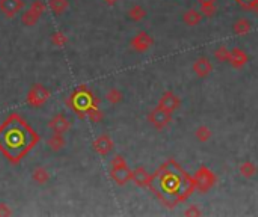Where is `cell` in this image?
<instances>
[{"label":"cell","mask_w":258,"mask_h":217,"mask_svg":"<svg viewBox=\"0 0 258 217\" xmlns=\"http://www.w3.org/2000/svg\"><path fill=\"white\" fill-rule=\"evenodd\" d=\"M148 187L166 207L172 208L194 193L195 180L174 159H169L151 175Z\"/></svg>","instance_id":"cell-1"},{"label":"cell","mask_w":258,"mask_h":217,"mask_svg":"<svg viewBox=\"0 0 258 217\" xmlns=\"http://www.w3.org/2000/svg\"><path fill=\"white\" fill-rule=\"evenodd\" d=\"M40 140L38 131L18 113H11L0 124V153L12 165H20Z\"/></svg>","instance_id":"cell-2"},{"label":"cell","mask_w":258,"mask_h":217,"mask_svg":"<svg viewBox=\"0 0 258 217\" xmlns=\"http://www.w3.org/2000/svg\"><path fill=\"white\" fill-rule=\"evenodd\" d=\"M98 98L94 95V92L90 89V86L86 85H80L77 86L70 98L66 100V106L80 118V119H84L86 118V109H88L91 104H98Z\"/></svg>","instance_id":"cell-3"},{"label":"cell","mask_w":258,"mask_h":217,"mask_svg":"<svg viewBox=\"0 0 258 217\" xmlns=\"http://www.w3.org/2000/svg\"><path fill=\"white\" fill-rule=\"evenodd\" d=\"M110 178L118 186H126L132 181V169L122 156H115L110 162Z\"/></svg>","instance_id":"cell-4"},{"label":"cell","mask_w":258,"mask_h":217,"mask_svg":"<svg viewBox=\"0 0 258 217\" xmlns=\"http://www.w3.org/2000/svg\"><path fill=\"white\" fill-rule=\"evenodd\" d=\"M52 97V92L42 85V83H35L30 86L26 95V103L32 107H42Z\"/></svg>","instance_id":"cell-5"},{"label":"cell","mask_w":258,"mask_h":217,"mask_svg":"<svg viewBox=\"0 0 258 217\" xmlns=\"http://www.w3.org/2000/svg\"><path fill=\"white\" fill-rule=\"evenodd\" d=\"M194 180H195V189H198L200 192H208L218 181L216 174L210 171L207 166H201L196 171Z\"/></svg>","instance_id":"cell-6"},{"label":"cell","mask_w":258,"mask_h":217,"mask_svg":"<svg viewBox=\"0 0 258 217\" xmlns=\"http://www.w3.org/2000/svg\"><path fill=\"white\" fill-rule=\"evenodd\" d=\"M148 121L151 122V125L156 128V130H163V128H166L169 124H170V121H172V113L170 112H166V110H163L162 107H156V109H152L150 113H148Z\"/></svg>","instance_id":"cell-7"},{"label":"cell","mask_w":258,"mask_h":217,"mask_svg":"<svg viewBox=\"0 0 258 217\" xmlns=\"http://www.w3.org/2000/svg\"><path fill=\"white\" fill-rule=\"evenodd\" d=\"M92 145H94V151H96L97 154H100L102 157H108V156L114 151V148H115V143H114L112 137H110L109 134H106V133L100 134V136L94 140Z\"/></svg>","instance_id":"cell-8"},{"label":"cell","mask_w":258,"mask_h":217,"mask_svg":"<svg viewBox=\"0 0 258 217\" xmlns=\"http://www.w3.org/2000/svg\"><path fill=\"white\" fill-rule=\"evenodd\" d=\"M158 107H162L166 112L174 113L176 110H178L182 107V98L172 91H166L158 101Z\"/></svg>","instance_id":"cell-9"},{"label":"cell","mask_w":258,"mask_h":217,"mask_svg":"<svg viewBox=\"0 0 258 217\" xmlns=\"http://www.w3.org/2000/svg\"><path fill=\"white\" fill-rule=\"evenodd\" d=\"M132 48L138 53H145L148 51L152 45H154V39L151 38V35L148 32H139L130 42Z\"/></svg>","instance_id":"cell-10"},{"label":"cell","mask_w":258,"mask_h":217,"mask_svg":"<svg viewBox=\"0 0 258 217\" xmlns=\"http://www.w3.org/2000/svg\"><path fill=\"white\" fill-rule=\"evenodd\" d=\"M23 9H24L23 0H0V11H2L8 18L16 17Z\"/></svg>","instance_id":"cell-11"},{"label":"cell","mask_w":258,"mask_h":217,"mask_svg":"<svg viewBox=\"0 0 258 217\" xmlns=\"http://www.w3.org/2000/svg\"><path fill=\"white\" fill-rule=\"evenodd\" d=\"M48 128H50L53 133L65 134V133L71 128V121L66 118V115H64V113H56V115L48 121Z\"/></svg>","instance_id":"cell-12"},{"label":"cell","mask_w":258,"mask_h":217,"mask_svg":"<svg viewBox=\"0 0 258 217\" xmlns=\"http://www.w3.org/2000/svg\"><path fill=\"white\" fill-rule=\"evenodd\" d=\"M212 71H213V63L207 57H198L194 62V72L198 77L204 79L208 74H212Z\"/></svg>","instance_id":"cell-13"},{"label":"cell","mask_w":258,"mask_h":217,"mask_svg":"<svg viewBox=\"0 0 258 217\" xmlns=\"http://www.w3.org/2000/svg\"><path fill=\"white\" fill-rule=\"evenodd\" d=\"M132 181L139 187H148L151 181V174H148L145 168L138 166L134 171H132Z\"/></svg>","instance_id":"cell-14"},{"label":"cell","mask_w":258,"mask_h":217,"mask_svg":"<svg viewBox=\"0 0 258 217\" xmlns=\"http://www.w3.org/2000/svg\"><path fill=\"white\" fill-rule=\"evenodd\" d=\"M248 54L243 51V50H240V48H232L231 51H230V63H231V66L232 68H236V69H240V68H243L246 63H248Z\"/></svg>","instance_id":"cell-15"},{"label":"cell","mask_w":258,"mask_h":217,"mask_svg":"<svg viewBox=\"0 0 258 217\" xmlns=\"http://www.w3.org/2000/svg\"><path fill=\"white\" fill-rule=\"evenodd\" d=\"M183 21H184L188 26L195 27L196 24H200V23L202 21V14H201V11L189 9V11H186V12H184V15H183Z\"/></svg>","instance_id":"cell-16"},{"label":"cell","mask_w":258,"mask_h":217,"mask_svg":"<svg viewBox=\"0 0 258 217\" xmlns=\"http://www.w3.org/2000/svg\"><path fill=\"white\" fill-rule=\"evenodd\" d=\"M65 145H66V140H65L64 134H60V133H53V136L48 139V147L53 153L60 151Z\"/></svg>","instance_id":"cell-17"},{"label":"cell","mask_w":258,"mask_h":217,"mask_svg":"<svg viewBox=\"0 0 258 217\" xmlns=\"http://www.w3.org/2000/svg\"><path fill=\"white\" fill-rule=\"evenodd\" d=\"M70 6V2L68 0H48V8L52 9V12L54 15H62L66 12Z\"/></svg>","instance_id":"cell-18"},{"label":"cell","mask_w":258,"mask_h":217,"mask_svg":"<svg viewBox=\"0 0 258 217\" xmlns=\"http://www.w3.org/2000/svg\"><path fill=\"white\" fill-rule=\"evenodd\" d=\"M86 118L91 119V121L96 122V124H98V122H103L104 113H103V110L98 107V104H91L88 109H86Z\"/></svg>","instance_id":"cell-19"},{"label":"cell","mask_w":258,"mask_h":217,"mask_svg":"<svg viewBox=\"0 0 258 217\" xmlns=\"http://www.w3.org/2000/svg\"><path fill=\"white\" fill-rule=\"evenodd\" d=\"M32 180H34L36 184L44 186V184H47V183H48V180H50V174H48V171H47L46 168L38 166V168H35V169H34V172H32Z\"/></svg>","instance_id":"cell-20"},{"label":"cell","mask_w":258,"mask_h":217,"mask_svg":"<svg viewBox=\"0 0 258 217\" xmlns=\"http://www.w3.org/2000/svg\"><path fill=\"white\" fill-rule=\"evenodd\" d=\"M238 171H240V175H242V177H244V178H252V177L256 175L258 168H256V165H255L254 162L248 160V162H243V163L240 165Z\"/></svg>","instance_id":"cell-21"},{"label":"cell","mask_w":258,"mask_h":217,"mask_svg":"<svg viewBox=\"0 0 258 217\" xmlns=\"http://www.w3.org/2000/svg\"><path fill=\"white\" fill-rule=\"evenodd\" d=\"M232 30L236 35H246L250 32V21L246 20V18H240L234 23L232 26Z\"/></svg>","instance_id":"cell-22"},{"label":"cell","mask_w":258,"mask_h":217,"mask_svg":"<svg viewBox=\"0 0 258 217\" xmlns=\"http://www.w3.org/2000/svg\"><path fill=\"white\" fill-rule=\"evenodd\" d=\"M145 17H146V11H145V8H142L140 5H134V6L130 8V11H128V18H130L132 21L139 23V21H142Z\"/></svg>","instance_id":"cell-23"},{"label":"cell","mask_w":258,"mask_h":217,"mask_svg":"<svg viewBox=\"0 0 258 217\" xmlns=\"http://www.w3.org/2000/svg\"><path fill=\"white\" fill-rule=\"evenodd\" d=\"M106 100H108V103H110V104L116 106V104L122 103V100H124V94H122V91H120L118 88H112V89H109V91H108V94H106Z\"/></svg>","instance_id":"cell-24"},{"label":"cell","mask_w":258,"mask_h":217,"mask_svg":"<svg viewBox=\"0 0 258 217\" xmlns=\"http://www.w3.org/2000/svg\"><path fill=\"white\" fill-rule=\"evenodd\" d=\"M40 15L38 14H35L34 11H26V12H23L22 14V23L24 24V26H28V27H32V26H35L38 21H40Z\"/></svg>","instance_id":"cell-25"},{"label":"cell","mask_w":258,"mask_h":217,"mask_svg":"<svg viewBox=\"0 0 258 217\" xmlns=\"http://www.w3.org/2000/svg\"><path fill=\"white\" fill-rule=\"evenodd\" d=\"M50 41H52V44H53L54 47H58V48H62V47H65V45L68 44V38H66V35H65L64 32H54V33L52 35Z\"/></svg>","instance_id":"cell-26"},{"label":"cell","mask_w":258,"mask_h":217,"mask_svg":"<svg viewBox=\"0 0 258 217\" xmlns=\"http://www.w3.org/2000/svg\"><path fill=\"white\" fill-rule=\"evenodd\" d=\"M196 139L200 140V142H208L210 139H212V136H213V133H212V130L207 127V125H200L198 128H196Z\"/></svg>","instance_id":"cell-27"},{"label":"cell","mask_w":258,"mask_h":217,"mask_svg":"<svg viewBox=\"0 0 258 217\" xmlns=\"http://www.w3.org/2000/svg\"><path fill=\"white\" fill-rule=\"evenodd\" d=\"M236 2L246 11H254L258 14V0H236Z\"/></svg>","instance_id":"cell-28"},{"label":"cell","mask_w":258,"mask_h":217,"mask_svg":"<svg viewBox=\"0 0 258 217\" xmlns=\"http://www.w3.org/2000/svg\"><path fill=\"white\" fill-rule=\"evenodd\" d=\"M29 9L34 11L35 14H38L40 17H42V15L46 14V11H47V5L42 2V0H34Z\"/></svg>","instance_id":"cell-29"},{"label":"cell","mask_w":258,"mask_h":217,"mask_svg":"<svg viewBox=\"0 0 258 217\" xmlns=\"http://www.w3.org/2000/svg\"><path fill=\"white\" fill-rule=\"evenodd\" d=\"M230 51L226 47H219L218 50H214V57L219 60V62H228L230 60Z\"/></svg>","instance_id":"cell-30"},{"label":"cell","mask_w":258,"mask_h":217,"mask_svg":"<svg viewBox=\"0 0 258 217\" xmlns=\"http://www.w3.org/2000/svg\"><path fill=\"white\" fill-rule=\"evenodd\" d=\"M200 11L202 17H213L216 14V5H201Z\"/></svg>","instance_id":"cell-31"},{"label":"cell","mask_w":258,"mask_h":217,"mask_svg":"<svg viewBox=\"0 0 258 217\" xmlns=\"http://www.w3.org/2000/svg\"><path fill=\"white\" fill-rule=\"evenodd\" d=\"M12 214H14V211L6 202H0V217H10Z\"/></svg>","instance_id":"cell-32"},{"label":"cell","mask_w":258,"mask_h":217,"mask_svg":"<svg viewBox=\"0 0 258 217\" xmlns=\"http://www.w3.org/2000/svg\"><path fill=\"white\" fill-rule=\"evenodd\" d=\"M202 214V211L200 210V207H196V205H190L186 211H184V216H195V217H198V216H201Z\"/></svg>","instance_id":"cell-33"},{"label":"cell","mask_w":258,"mask_h":217,"mask_svg":"<svg viewBox=\"0 0 258 217\" xmlns=\"http://www.w3.org/2000/svg\"><path fill=\"white\" fill-rule=\"evenodd\" d=\"M200 5H216L218 0H198Z\"/></svg>","instance_id":"cell-34"},{"label":"cell","mask_w":258,"mask_h":217,"mask_svg":"<svg viewBox=\"0 0 258 217\" xmlns=\"http://www.w3.org/2000/svg\"><path fill=\"white\" fill-rule=\"evenodd\" d=\"M104 2H106V3H108L109 6H114V5H115V3L118 2V0H104Z\"/></svg>","instance_id":"cell-35"}]
</instances>
